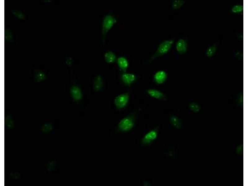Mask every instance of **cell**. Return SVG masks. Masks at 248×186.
Returning <instances> with one entry per match:
<instances>
[{
  "mask_svg": "<svg viewBox=\"0 0 248 186\" xmlns=\"http://www.w3.org/2000/svg\"><path fill=\"white\" fill-rule=\"evenodd\" d=\"M157 133L155 130H152L147 133L142 140V143L145 144H148L152 143L157 138Z\"/></svg>",
  "mask_w": 248,
  "mask_h": 186,
  "instance_id": "8992f818",
  "label": "cell"
},
{
  "mask_svg": "<svg viewBox=\"0 0 248 186\" xmlns=\"http://www.w3.org/2000/svg\"><path fill=\"white\" fill-rule=\"evenodd\" d=\"M20 177V174L17 172L11 173L9 175V177L13 179H18Z\"/></svg>",
  "mask_w": 248,
  "mask_h": 186,
  "instance_id": "d6986e66",
  "label": "cell"
},
{
  "mask_svg": "<svg viewBox=\"0 0 248 186\" xmlns=\"http://www.w3.org/2000/svg\"><path fill=\"white\" fill-rule=\"evenodd\" d=\"M217 50L216 45H213L210 46L207 49L206 54L208 57H211L215 53Z\"/></svg>",
  "mask_w": 248,
  "mask_h": 186,
  "instance_id": "5bb4252c",
  "label": "cell"
},
{
  "mask_svg": "<svg viewBox=\"0 0 248 186\" xmlns=\"http://www.w3.org/2000/svg\"><path fill=\"white\" fill-rule=\"evenodd\" d=\"M136 76L133 73L124 72L121 75V78L122 82L125 85L130 86L136 79Z\"/></svg>",
  "mask_w": 248,
  "mask_h": 186,
  "instance_id": "5b68a950",
  "label": "cell"
},
{
  "mask_svg": "<svg viewBox=\"0 0 248 186\" xmlns=\"http://www.w3.org/2000/svg\"><path fill=\"white\" fill-rule=\"evenodd\" d=\"M185 1L182 0H175L173 2L172 4V8L175 10L180 8L184 3Z\"/></svg>",
  "mask_w": 248,
  "mask_h": 186,
  "instance_id": "9a60e30c",
  "label": "cell"
},
{
  "mask_svg": "<svg viewBox=\"0 0 248 186\" xmlns=\"http://www.w3.org/2000/svg\"><path fill=\"white\" fill-rule=\"evenodd\" d=\"M13 14L15 15L16 16L21 19L24 18V16L22 13L18 11H13Z\"/></svg>",
  "mask_w": 248,
  "mask_h": 186,
  "instance_id": "ffe728a7",
  "label": "cell"
},
{
  "mask_svg": "<svg viewBox=\"0 0 248 186\" xmlns=\"http://www.w3.org/2000/svg\"><path fill=\"white\" fill-rule=\"evenodd\" d=\"M104 58L105 61L110 64L113 63L115 61L116 57L113 52L108 51L105 53Z\"/></svg>",
  "mask_w": 248,
  "mask_h": 186,
  "instance_id": "4fadbf2b",
  "label": "cell"
},
{
  "mask_svg": "<svg viewBox=\"0 0 248 186\" xmlns=\"http://www.w3.org/2000/svg\"><path fill=\"white\" fill-rule=\"evenodd\" d=\"M117 64L120 69L126 72L129 66V62L127 60L125 57L121 56L118 58Z\"/></svg>",
  "mask_w": 248,
  "mask_h": 186,
  "instance_id": "7c38bea8",
  "label": "cell"
},
{
  "mask_svg": "<svg viewBox=\"0 0 248 186\" xmlns=\"http://www.w3.org/2000/svg\"><path fill=\"white\" fill-rule=\"evenodd\" d=\"M167 77V73L165 71L160 70L155 73L153 76V79L157 84H162L166 81Z\"/></svg>",
  "mask_w": 248,
  "mask_h": 186,
  "instance_id": "52a82bcc",
  "label": "cell"
},
{
  "mask_svg": "<svg viewBox=\"0 0 248 186\" xmlns=\"http://www.w3.org/2000/svg\"><path fill=\"white\" fill-rule=\"evenodd\" d=\"M135 124V117L133 115L126 117L122 119L118 124V129L121 131L126 132L131 130Z\"/></svg>",
  "mask_w": 248,
  "mask_h": 186,
  "instance_id": "7a4b0ae2",
  "label": "cell"
},
{
  "mask_svg": "<svg viewBox=\"0 0 248 186\" xmlns=\"http://www.w3.org/2000/svg\"><path fill=\"white\" fill-rule=\"evenodd\" d=\"M103 85V81L102 76L100 75H96L95 78L93 83V87L94 90L99 91L102 88Z\"/></svg>",
  "mask_w": 248,
  "mask_h": 186,
  "instance_id": "8fae6325",
  "label": "cell"
},
{
  "mask_svg": "<svg viewBox=\"0 0 248 186\" xmlns=\"http://www.w3.org/2000/svg\"><path fill=\"white\" fill-rule=\"evenodd\" d=\"M243 9V6L241 5H236L233 6L232 9V11L234 13H238L242 12Z\"/></svg>",
  "mask_w": 248,
  "mask_h": 186,
  "instance_id": "ac0fdd59",
  "label": "cell"
},
{
  "mask_svg": "<svg viewBox=\"0 0 248 186\" xmlns=\"http://www.w3.org/2000/svg\"><path fill=\"white\" fill-rule=\"evenodd\" d=\"M176 49L179 54L185 53L187 49V44L186 40L183 38L178 40L176 44Z\"/></svg>",
  "mask_w": 248,
  "mask_h": 186,
  "instance_id": "ba28073f",
  "label": "cell"
},
{
  "mask_svg": "<svg viewBox=\"0 0 248 186\" xmlns=\"http://www.w3.org/2000/svg\"><path fill=\"white\" fill-rule=\"evenodd\" d=\"M129 95L128 93H124L116 96L114 99V104L116 108L119 109L124 108L127 104Z\"/></svg>",
  "mask_w": 248,
  "mask_h": 186,
  "instance_id": "277c9868",
  "label": "cell"
},
{
  "mask_svg": "<svg viewBox=\"0 0 248 186\" xmlns=\"http://www.w3.org/2000/svg\"><path fill=\"white\" fill-rule=\"evenodd\" d=\"M71 94L73 98L75 101L80 100L82 98V94L81 89L78 86H72L70 89Z\"/></svg>",
  "mask_w": 248,
  "mask_h": 186,
  "instance_id": "9c48e42d",
  "label": "cell"
},
{
  "mask_svg": "<svg viewBox=\"0 0 248 186\" xmlns=\"http://www.w3.org/2000/svg\"><path fill=\"white\" fill-rule=\"evenodd\" d=\"M117 22L116 19L111 15H107L104 17L102 24V31L103 35H105Z\"/></svg>",
  "mask_w": 248,
  "mask_h": 186,
  "instance_id": "3957f363",
  "label": "cell"
},
{
  "mask_svg": "<svg viewBox=\"0 0 248 186\" xmlns=\"http://www.w3.org/2000/svg\"><path fill=\"white\" fill-rule=\"evenodd\" d=\"M148 94L151 97L156 99L163 100L165 96L162 91L154 89H149L147 90Z\"/></svg>",
  "mask_w": 248,
  "mask_h": 186,
  "instance_id": "30bf717a",
  "label": "cell"
},
{
  "mask_svg": "<svg viewBox=\"0 0 248 186\" xmlns=\"http://www.w3.org/2000/svg\"><path fill=\"white\" fill-rule=\"evenodd\" d=\"M52 127L50 124L44 125L42 127L41 131L42 133L47 134L52 131Z\"/></svg>",
  "mask_w": 248,
  "mask_h": 186,
  "instance_id": "e0dca14e",
  "label": "cell"
},
{
  "mask_svg": "<svg viewBox=\"0 0 248 186\" xmlns=\"http://www.w3.org/2000/svg\"><path fill=\"white\" fill-rule=\"evenodd\" d=\"M46 168L49 171L54 170L55 168L56 162L54 160H51L48 162L46 165Z\"/></svg>",
  "mask_w": 248,
  "mask_h": 186,
  "instance_id": "2e32d148",
  "label": "cell"
},
{
  "mask_svg": "<svg viewBox=\"0 0 248 186\" xmlns=\"http://www.w3.org/2000/svg\"><path fill=\"white\" fill-rule=\"evenodd\" d=\"M174 42V40L172 39L166 40L162 42L158 46L151 59L153 60L166 54L170 50Z\"/></svg>",
  "mask_w": 248,
  "mask_h": 186,
  "instance_id": "6da1fadb",
  "label": "cell"
}]
</instances>
